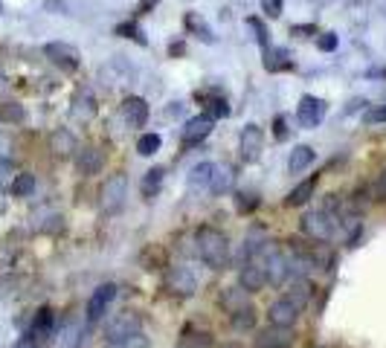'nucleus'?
<instances>
[{
	"mask_svg": "<svg viewBox=\"0 0 386 348\" xmlns=\"http://www.w3.org/2000/svg\"><path fill=\"white\" fill-rule=\"evenodd\" d=\"M198 256L212 270H227V264H229V238L215 226L198 229Z\"/></svg>",
	"mask_w": 386,
	"mask_h": 348,
	"instance_id": "obj_1",
	"label": "nucleus"
},
{
	"mask_svg": "<svg viewBox=\"0 0 386 348\" xmlns=\"http://www.w3.org/2000/svg\"><path fill=\"white\" fill-rule=\"evenodd\" d=\"M125 198H128V177L122 171H117V174H110V177L102 183V189H99V206H102V212H120L122 206H125Z\"/></svg>",
	"mask_w": 386,
	"mask_h": 348,
	"instance_id": "obj_2",
	"label": "nucleus"
},
{
	"mask_svg": "<svg viewBox=\"0 0 386 348\" xmlns=\"http://www.w3.org/2000/svg\"><path fill=\"white\" fill-rule=\"evenodd\" d=\"M334 218L328 212H308L302 218V232L314 241H331L334 238Z\"/></svg>",
	"mask_w": 386,
	"mask_h": 348,
	"instance_id": "obj_3",
	"label": "nucleus"
},
{
	"mask_svg": "<svg viewBox=\"0 0 386 348\" xmlns=\"http://www.w3.org/2000/svg\"><path fill=\"white\" fill-rule=\"evenodd\" d=\"M163 284H166V290L171 296H192L198 290V282H195V276L189 273L186 267H169L166 270V279H163Z\"/></svg>",
	"mask_w": 386,
	"mask_h": 348,
	"instance_id": "obj_4",
	"label": "nucleus"
},
{
	"mask_svg": "<svg viewBox=\"0 0 386 348\" xmlns=\"http://www.w3.org/2000/svg\"><path fill=\"white\" fill-rule=\"evenodd\" d=\"M117 299V284H99L93 290V296L87 299V322H99L105 314H108V307L110 302Z\"/></svg>",
	"mask_w": 386,
	"mask_h": 348,
	"instance_id": "obj_5",
	"label": "nucleus"
},
{
	"mask_svg": "<svg viewBox=\"0 0 386 348\" xmlns=\"http://www.w3.org/2000/svg\"><path fill=\"white\" fill-rule=\"evenodd\" d=\"M299 314H302V307H296L287 296L276 299L273 305L267 307V319H270V325H276V328H294Z\"/></svg>",
	"mask_w": 386,
	"mask_h": 348,
	"instance_id": "obj_6",
	"label": "nucleus"
},
{
	"mask_svg": "<svg viewBox=\"0 0 386 348\" xmlns=\"http://www.w3.org/2000/svg\"><path fill=\"white\" fill-rule=\"evenodd\" d=\"M296 119L302 128H317L325 119V102L317 99V96H302L296 108Z\"/></svg>",
	"mask_w": 386,
	"mask_h": 348,
	"instance_id": "obj_7",
	"label": "nucleus"
},
{
	"mask_svg": "<svg viewBox=\"0 0 386 348\" xmlns=\"http://www.w3.org/2000/svg\"><path fill=\"white\" fill-rule=\"evenodd\" d=\"M44 55L50 58V61H52L55 67H62V70H67V73H73L76 67H79V50L70 47V44L52 41V44L44 47Z\"/></svg>",
	"mask_w": 386,
	"mask_h": 348,
	"instance_id": "obj_8",
	"label": "nucleus"
},
{
	"mask_svg": "<svg viewBox=\"0 0 386 348\" xmlns=\"http://www.w3.org/2000/svg\"><path fill=\"white\" fill-rule=\"evenodd\" d=\"M238 282H241V287L247 290V293H259V290L267 284V273H264L262 261L250 256L241 267V273H238Z\"/></svg>",
	"mask_w": 386,
	"mask_h": 348,
	"instance_id": "obj_9",
	"label": "nucleus"
},
{
	"mask_svg": "<svg viewBox=\"0 0 386 348\" xmlns=\"http://www.w3.org/2000/svg\"><path fill=\"white\" fill-rule=\"evenodd\" d=\"M212 116H192V119L183 125V133H180V140H183V145H201L209 133H212Z\"/></svg>",
	"mask_w": 386,
	"mask_h": 348,
	"instance_id": "obj_10",
	"label": "nucleus"
},
{
	"mask_svg": "<svg viewBox=\"0 0 386 348\" xmlns=\"http://www.w3.org/2000/svg\"><path fill=\"white\" fill-rule=\"evenodd\" d=\"M262 148H264V131L259 125H247L241 131V157L247 163H253L262 157Z\"/></svg>",
	"mask_w": 386,
	"mask_h": 348,
	"instance_id": "obj_11",
	"label": "nucleus"
},
{
	"mask_svg": "<svg viewBox=\"0 0 386 348\" xmlns=\"http://www.w3.org/2000/svg\"><path fill=\"white\" fill-rule=\"evenodd\" d=\"M102 166H105V157H102L99 148L85 145V148L76 151V168H79V174H85V177H90V174H99Z\"/></svg>",
	"mask_w": 386,
	"mask_h": 348,
	"instance_id": "obj_12",
	"label": "nucleus"
},
{
	"mask_svg": "<svg viewBox=\"0 0 386 348\" xmlns=\"http://www.w3.org/2000/svg\"><path fill=\"white\" fill-rule=\"evenodd\" d=\"M122 116L131 128H143L148 122V102L140 99V96H128L122 102Z\"/></svg>",
	"mask_w": 386,
	"mask_h": 348,
	"instance_id": "obj_13",
	"label": "nucleus"
},
{
	"mask_svg": "<svg viewBox=\"0 0 386 348\" xmlns=\"http://www.w3.org/2000/svg\"><path fill=\"white\" fill-rule=\"evenodd\" d=\"M131 334H140V317H134V314H122L120 319H113L108 325V342L125 340Z\"/></svg>",
	"mask_w": 386,
	"mask_h": 348,
	"instance_id": "obj_14",
	"label": "nucleus"
},
{
	"mask_svg": "<svg viewBox=\"0 0 386 348\" xmlns=\"http://www.w3.org/2000/svg\"><path fill=\"white\" fill-rule=\"evenodd\" d=\"M50 151L55 157H73V154L79 151V143H76V137L67 128H59V131L50 133Z\"/></svg>",
	"mask_w": 386,
	"mask_h": 348,
	"instance_id": "obj_15",
	"label": "nucleus"
},
{
	"mask_svg": "<svg viewBox=\"0 0 386 348\" xmlns=\"http://www.w3.org/2000/svg\"><path fill=\"white\" fill-rule=\"evenodd\" d=\"M236 186V171L229 166H215L212 168V177H209V191L212 195H227V191H233Z\"/></svg>",
	"mask_w": 386,
	"mask_h": 348,
	"instance_id": "obj_16",
	"label": "nucleus"
},
{
	"mask_svg": "<svg viewBox=\"0 0 386 348\" xmlns=\"http://www.w3.org/2000/svg\"><path fill=\"white\" fill-rule=\"evenodd\" d=\"M93 113H96V99L87 90H79L73 99V119L87 122V119H93Z\"/></svg>",
	"mask_w": 386,
	"mask_h": 348,
	"instance_id": "obj_17",
	"label": "nucleus"
},
{
	"mask_svg": "<svg viewBox=\"0 0 386 348\" xmlns=\"http://www.w3.org/2000/svg\"><path fill=\"white\" fill-rule=\"evenodd\" d=\"M314 189H317V177L302 180L299 186H294L291 191H287L285 206H302V203H308V201H311V195H314Z\"/></svg>",
	"mask_w": 386,
	"mask_h": 348,
	"instance_id": "obj_18",
	"label": "nucleus"
},
{
	"mask_svg": "<svg viewBox=\"0 0 386 348\" xmlns=\"http://www.w3.org/2000/svg\"><path fill=\"white\" fill-rule=\"evenodd\" d=\"M221 305H224V311H229V314H236V311H241V307H247L250 302H247V290L238 284V287H227L224 293H221Z\"/></svg>",
	"mask_w": 386,
	"mask_h": 348,
	"instance_id": "obj_19",
	"label": "nucleus"
},
{
	"mask_svg": "<svg viewBox=\"0 0 386 348\" xmlns=\"http://www.w3.org/2000/svg\"><path fill=\"white\" fill-rule=\"evenodd\" d=\"M311 163H314V148H311V145H296V148L291 151L287 168H291V174H299V171H305Z\"/></svg>",
	"mask_w": 386,
	"mask_h": 348,
	"instance_id": "obj_20",
	"label": "nucleus"
},
{
	"mask_svg": "<svg viewBox=\"0 0 386 348\" xmlns=\"http://www.w3.org/2000/svg\"><path fill=\"white\" fill-rule=\"evenodd\" d=\"M178 348H212V334L186 328V331L180 334V340H178Z\"/></svg>",
	"mask_w": 386,
	"mask_h": 348,
	"instance_id": "obj_21",
	"label": "nucleus"
},
{
	"mask_svg": "<svg viewBox=\"0 0 386 348\" xmlns=\"http://www.w3.org/2000/svg\"><path fill=\"white\" fill-rule=\"evenodd\" d=\"M291 55H287V50L276 47V50H267L264 52V70L270 73H279V70H291Z\"/></svg>",
	"mask_w": 386,
	"mask_h": 348,
	"instance_id": "obj_22",
	"label": "nucleus"
},
{
	"mask_svg": "<svg viewBox=\"0 0 386 348\" xmlns=\"http://www.w3.org/2000/svg\"><path fill=\"white\" fill-rule=\"evenodd\" d=\"M259 345H262V348H285V345H291V337H287V328H276V325H270L267 331L259 337Z\"/></svg>",
	"mask_w": 386,
	"mask_h": 348,
	"instance_id": "obj_23",
	"label": "nucleus"
},
{
	"mask_svg": "<svg viewBox=\"0 0 386 348\" xmlns=\"http://www.w3.org/2000/svg\"><path fill=\"white\" fill-rule=\"evenodd\" d=\"M52 322H55L52 311H50V307H41V311H38V317H35V322H32V337L47 340L52 334Z\"/></svg>",
	"mask_w": 386,
	"mask_h": 348,
	"instance_id": "obj_24",
	"label": "nucleus"
},
{
	"mask_svg": "<svg viewBox=\"0 0 386 348\" xmlns=\"http://www.w3.org/2000/svg\"><path fill=\"white\" fill-rule=\"evenodd\" d=\"M12 195L15 198H29L32 191H35V174L29 171H21V174H15V180H12Z\"/></svg>",
	"mask_w": 386,
	"mask_h": 348,
	"instance_id": "obj_25",
	"label": "nucleus"
},
{
	"mask_svg": "<svg viewBox=\"0 0 386 348\" xmlns=\"http://www.w3.org/2000/svg\"><path fill=\"white\" fill-rule=\"evenodd\" d=\"M229 322H233L236 331H250V328H256V311H253V305H247V307H241V311L229 314Z\"/></svg>",
	"mask_w": 386,
	"mask_h": 348,
	"instance_id": "obj_26",
	"label": "nucleus"
},
{
	"mask_svg": "<svg viewBox=\"0 0 386 348\" xmlns=\"http://www.w3.org/2000/svg\"><path fill=\"white\" fill-rule=\"evenodd\" d=\"M212 163H201V166H195L192 168V174H189V186L192 189H201V186H206L209 189V177H212Z\"/></svg>",
	"mask_w": 386,
	"mask_h": 348,
	"instance_id": "obj_27",
	"label": "nucleus"
},
{
	"mask_svg": "<svg viewBox=\"0 0 386 348\" xmlns=\"http://www.w3.org/2000/svg\"><path fill=\"white\" fill-rule=\"evenodd\" d=\"M160 145H163L160 133H143V137L137 140V151L143 154V157H151V154H157Z\"/></svg>",
	"mask_w": 386,
	"mask_h": 348,
	"instance_id": "obj_28",
	"label": "nucleus"
},
{
	"mask_svg": "<svg viewBox=\"0 0 386 348\" xmlns=\"http://www.w3.org/2000/svg\"><path fill=\"white\" fill-rule=\"evenodd\" d=\"M160 183H163V168H151V171H145V180H143V195H145V198L157 195Z\"/></svg>",
	"mask_w": 386,
	"mask_h": 348,
	"instance_id": "obj_29",
	"label": "nucleus"
},
{
	"mask_svg": "<svg viewBox=\"0 0 386 348\" xmlns=\"http://www.w3.org/2000/svg\"><path fill=\"white\" fill-rule=\"evenodd\" d=\"M145 345H148V340L143 337V331L140 334H131L125 340H117V342H108V348H145Z\"/></svg>",
	"mask_w": 386,
	"mask_h": 348,
	"instance_id": "obj_30",
	"label": "nucleus"
},
{
	"mask_svg": "<svg viewBox=\"0 0 386 348\" xmlns=\"http://www.w3.org/2000/svg\"><path fill=\"white\" fill-rule=\"evenodd\" d=\"M369 191H372V198H375V201H386V168L375 174V180H372Z\"/></svg>",
	"mask_w": 386,
	"mask_h": 348,
	"instance_id": "obj_31",
	"label": "nucleus"
},
{
	"mask_svg": "<svg viewBox=\"0 0 386 348\" xmlns=\"http://www.w3.org/2000/svg\"><path fill=\"white\" fill-rule=\"evenodd\" d=\"M206 116H212V119L229 116V105H227V99H212V102L206 105Z\"/></svg>",
	"mask_w": 386,
	"mask_h": 348,
	"instance_id": "obj_32",
	"label": "nucleus"
},
{
	"mask_svg": "<svg viewBox=\"0 0 386 348\" xmlns=\"http://www.w3.org/2000/svg\"><path fill=\"white\" fill-rule=\"evenodd\" d=\"M0 119H6V122H21V119H24V108L15 105V102L3 105V110H0Z\"/></svg>",
	"mask_w": 386,
	"mask_h": 348,
	"instance_id": "obj_33",
	"label": "nucleus"
},
{
	"mask_svg": "<svg viewBox=\"0 0 386 348\" xmlns=\"http://www.w3.org/2000/svg\"><path fill=\"white\" fill-rule=\"evenodd\" d=\"M317 47H320L322 52H331V50H337V35H334V32H325V35H320V38H317Z\"/></svg>",
	"mask_w": 386,
	"mask_h": 348,
	"instance_id": "obj_34",
	"label": "nucleus"
},
{
	"mask_svg": "<svg viewBox=\"0 0 386 348\" xmlns=\"http://www.w3.org/2000/svg\"><path fill=\"white\" fill-rule=\"evenodd\" d=\"M366 122H369V125L386 122V105H383V108H375V110H369V113H366Z\"/></svg>",
	"mask_w": 386,
	"mask_h": 348,
	"instance_id": "obj_35",
	"label": "nucleus"
},
{
	"mask_svg": "<svg viewBox=\"0 0 386 348\" xmlns=\"http://www.w3.org/2000/svg\"><path fill=\"white\" fill-rule=\"evenodd\" d=\"M262 6L270 17H279L282 15V0H262Z\"/></svg>",
	"mask_w": 386,
	"mask_h": 348,
	"instance_id": "obj_36",
	"label": "nucleus"
},
{
	"mask_svg": "<svg viewBox=\"0 0 386 348\" xmlns=\"http://www.w3.org/2000/svg\"><path fill=\"white\" fill-rule=\"evenodd\" d=\"M287 137V128H285V116H276V140Z\"/></svg>",
	"mask_w": 386,
	"mask_h": 348,
	"instance_id": "obj_37",
	"label": "nucleus"
},
{
	"mask_svg": "<svg viewBox=\"0 0 386 348\" xmlns=\"http://www.w3.org/2000/svg\"><path fill=\"white\" fill-rule=\"evenodd\" d=\"M15 348H38V345H35V337H24V340H17Z\"/></svg>",
	"mask_w": 386,
	"mask_h": 348,
	"instance_id": "obj_38",
	"label": "nucleus"
},
{
	"mask_svg": "<svg viewBox=\"0 0 386 348\" xmlns=\"http://www.w3.org/2000/svg\"><path fill=\"white\" fill-rule=\"evenodd\" d=\"M47 9H64L62 0H47Z\"/></svg>",
	"mask_w": 386,
	"mask_h": 348,
	"instance_id": "obj_39",
	"label": "nucleus"
},
{
	"mask_svg": "<svg viewBox=\"0 0 386 348\" xmlns=\"http://www.w3.org/2000/svg\"><path fill=\"white\" fill-rule=\"evenodd\" d=\"M0 12H3V9H0Z\"/></svg>",
	"mask_w": 386,
	"mask_h": 348,
	"instance_id": "obj_40",
	"label": "nucleus"
}]
</instances>
